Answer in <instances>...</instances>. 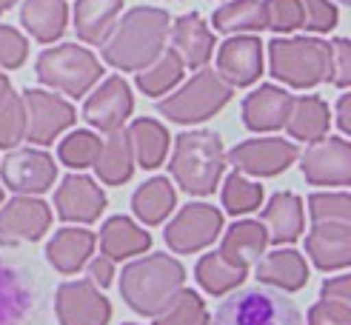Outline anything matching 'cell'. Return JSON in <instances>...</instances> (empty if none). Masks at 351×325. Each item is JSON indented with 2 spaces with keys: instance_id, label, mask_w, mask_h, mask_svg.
Segmentation results:
<instances>
[{
  "instance_id": "7",
  "label": "cell",
  "mask_w": 351,
  "mask_h": 325,
  "mask_svg": "<svg viewBox=\"0 0 351 325\" xmlns=\"http://www.w3.org/2000/svg\"><path fill=\"white\" fill-rule=\"evenodd\" d=\"M34 72H38V80L51 89L83 97L100 80V63L89 49H80L77 43H63L58 49H46L38 57Z\"/></svg>"
},
{
  "instance_id": "20",
  "label": "cell",
  "mask_w": 351,
  "mask_h": 325,
  "mask_svg": "<svg viewBox=\"0 0 351 325\" xmlns=\"http://www.w3.org/2000/svg\"><path fill=\"white\" fill-rule=\"evenodd\" d=\"M291 94L277 89V86H260L249 97L243 100V123L252 131H274L283 129L289 109H291Z\"/></svg>"
},
{
  "instance_id": "35",
  "label": "cell",
  "mask_w": 351,
  "mask_h": 325,
  "mask_svg": "<svg viewBox=\"0 0 351 325\" xmlns=\"http://www.w3.org/2000/svg\"><path fill=\"white\" fill-rule=\"evenodd\" d=\"M180 77H183V63L169 49L154 63H149L146 68H140L137 72V86H140V92L157 97V94H166L169 89H174V86L180 83Z\"/></svg>"
},
{
  "instance_id": "33",
  "label": "cell",
  "mask_w": 351,
  "mask_h": 325,
  "mask_svg": "<svg viewBox=\"0 0 351 325\" xmlns=\"http://www.w3.org/2000/svg\"><path fill=\"white\" fill-rule=\"evenodd\" d=\"M195 277H197V283L208 291V294L220 297V294H229V291H234L245 280V268L232 263V260H226L220 251H215V254L200 257V263L195 268Z\"/></svg>"
},
{
  "instance_id": "17",
  "label": "cell",
  "mask_w": 351,
  "mask_h": 325,
  "mask_svg": "<svg viewBox=\"0 0 351 325\" xmlns=\"http://www.w3.org/2000/svg\"><path fill=\"white\" fill-rule=\"evenodd\" d=\"M263 72V46L257 38L237 34L217 51V75L229 86H249Z\"/></svg>"
},
{
  "instance_id": "42",
  "label": "cell",
  "mask_w": 351,
  "mask_h": 325,
  "mask_svg": "<svg viewBox=\"0 0 351 325\" xmlns=\"http://www.w3.org/2000/svg\"><path fill=\"white\" fill-rule=\"evenodd\" d=\"M29 55V46H26V38L17 29L12 26H3L0 23V68H17L23 66Z\"/></svg>"
},
{
  "instance_id": "32",
  "label": "cell",
  "mask_w": 351,
  "mask_h": 325,
  "mask_svg": "<svg viewBox=\"0 0 351 325\" xmlns=\"http://www.w3.org/2000/svg\"><path fill=\"white\" fill-rule=\"evenodd\" d=\"M132 209H134L140 222L157 226V222H163L169 217V211L174 209V188L169 185L166 177H154L134 192Z\"/></svg>"
},
{
  "instance_id": "2",
  "label": "cell",
  "mask_w": 351,
  "mask_h": 325,
  "mask_svg": "<svg viewBox=\"0 0 351 325\" xmlns=\"http://www.w3.org/2000/svg\"><path fill=\"white\" fill-rule=\"evenodd\" d=\"M186 268L169 254H149L134 260L120 274V294L132 311L157 317L183 288Z\"/></svg>"
},
{
  "instance_id": "31",
  "label": "cell",
  "mask_w": 351,
  "mask_h": 325,
  "mask_svg": "<svg viewBox=\"0 0 351 325\" xmlns=\"http://www.w3.org/2000/svg\"><path fill=\"white\" fill-rule=\"evenodd\" d=\"M152 246L149 231H143L140 226H134L126 217H112L106 220V226L100 231V251L109 257V260H123V257L140 254Z\"/></svg>"
},
{
  "instance_id": "8",
  "label": "cell",
  "mask_w": 351,
  "mask_h": 325,
  "mask_svg": "<svg viewBox=\"0 0 351 325\" xmlns=\"http://www.w3.org/2000/svg\"><path fill=\"white\" fill-rule=\"evenodd\" d=\"M223 229V214L215 205L206 203H189L180 214L169 222L166 243L178 254H195L206 246H212Z\"/></svg>"
},
{
  "instance_id": "10",
  "label": "cell",
  "mask_w": 351,
  "mask_h": 325,
  "mask_svg": "<svg viewBox=\"0 0 351 325\" xmlns=\"http://www.w3.org/2000/svg\"><path fill=\"white\" fill-rule=\"evenodd\" d=\"M297 146L291 140H280V137H266V140H245L237 143L229 151V163L243 171V174L254 177H274L286 171L297 160Z\"/></svg>"
},
{
  "instance_id": "46",
  "label": "cell",
  "mask_w": 351,
  "mask_h": 325,
  "mask_svg": "<svg viewBox=\"0 0 351 325\" xmlns=\"http://www.w3.org/2000/svg\"><path fill=\"white\" fill-rule=\"evenodd\" d=\"M323 300L328 302H346L351 300V277H346V274H340V277H331L323 283Z\"/></svg>"
},
{
  "instance_id": "9",
  "label": "cell",
  "mask_w": 351,
  "mask_h": 325,
  "mask_svg": "<svg viewBox=\"0 0 351 325\" xmlns=\"http://www.w3.org/2000/svg\"><path fill=\"white\" fill-rule=\"evenodd\" d=\"M23 112H26V137L38 146L55 143V137L75 123L72 103L40 89L23 92Z\"/></svg>"
},
{
  "instance_id": "21",
  "label": "cell",
  "mask_w": 351,
  "mask_h": 325,
  "mask_svg": "<svg viewBox=\"0 0 351 325\" xmlns=\"http://www.w3.org/2000/svg\"><path fill=\"white\" fill-rule=\"evenodd\" d=\"M257 277L260 283H269L280 291H300L308 283V265L300 251L277 248L257 260Z\"/></svg>"
},
{
  "instance_id": "49",
  "label": "cell",
  "mask_w": 351,
  "mask_h": 325,
  "mask_svg": "<svg viewBox=\"0 0 351 325\" xmlns=\"http://www.w3.org/2000/svg\"><path fill=\"white\" fill-rule=\"evenodd\" d=\"M9 92H12V86H9V77L0 72V103H3L6 97H9Z\"/></svg>"
},
{
  "instance_id": "37",
  "label": "cell",
  "mask_w": 351,
  "mask_h": 325,
  "mask_svg": "<svg viewBox=\"0 0 351 325\" xmlns=\"http://www.w3.org/2000/svg\"><path fill=\"white\" fill-rule=\"evenodd\" d=\"M263 200V188L252 180H245L240 171H234V174L226 177V185H223V205L226 211L232 214H249L254 211L257 205Z\"/></svg>"
},
{
  "instance_id": "52",
  "label": "cell",
  "mask_w": 351,
  "mask_h": 325,
  "mask_svg": "<svg viewBox=\"0 0 351 325\" xmlns=\"http://www.w3.org/2000/svg\"><path fill=\"white\" fill-rule=\"evenodd\" d=\"M337 3H348V0H337Z\"/></svg>"
},
{
  "instance_id": "16",
  "label": "cell",
  "mask_w": 351,
  "mask_h": 325,
  "mask_svg": "<svg viewBox=\"0 0 351 325\" xmlns=\"http://www.w3.org/2000/svg\"><path fill=\"white\" fill-rule=\"evenodd\" d=\"M55 209L69 222H95L100 211L106 209V194L95 180L83 174H69L55 194Z\"/></svg>"
},
{
  "instance_id": "28",
  "label": "cell",
  "mask_w": 351,
  "mask_h": 325,
  "mask_svg": "<svg viewBox=\"0 0 351 325\" xmlns=\"http://www.w3.org/2000/svg\"><path fill=\"white\" fill-rule=\"evenodd\" d=\"M328 106L314 97V94H306V97H297L291 100V109H289V117H286V131L294 137V140H320V137H326L328 131Z\"/></svg>"
},
{
  "instance_id": "29",
  "label": "cell",
  "mask_w": 351,
  "mask_h": 325,
  "mask_svg": "<svg viewBox=\"0 0 351 325\" xmlns=\"http://www.w3.org/2000/svg\"><path fill=\"white\" fill-rule=\"evenodd\" d=\"M66 17L69 12L63 0H26L21 12L26 31L40 43H51L60 38L66 29Z\"/></svg>"
},
{
  "instance_id": "18",
  "label": "cell",
  "mask_w": 351,
  "mask_h": 325,
  "mask_svg": "<svg viewBox=\"0 0 351 325\" xmlns=\"http://www.w3.org/2000/svg\"><path fill=\"white\" fill-rule=\"evenodd\" d=\"M306 251L323 271L351 265V222H314L306 237Z\"/></svg>"
},
{
  "instance_id": "36",
  "label": "cell",
  "mask_w": 351,
  "mask_h": 325,
  "mask_svg": "<svg viewBox=\"0 0 351 325\" xmlns=\"http://www.w3.org/2000/svg\"><path fill=\"white\" fill-rule=\"evenodd\" d=\"M208 314L203 300L191 288H180L174 300L154 317V325H206Z\"/></svg>"
},
{
  "instance_id": "3",
  "label": "cell",
  "mask_w": 351,
  "mask_h": 325,
  "mask_svg": "<svg viewBox=\"0 0 351 325\" xmlns=\"http://www.w3.org/2000/svg\"><path fill=\"white\" fill-rule=\"evenodd\" d=\"M226 168V151L215 131H186L174 140L169 171L189 194H212Z\"/></svg>"
},
{
  "instance_id": "1",
  "label": "cell",
  "mask_w": 351,
  "mask_h": 325,
  "mask_svg": "<svg viewBox=\"0 0 351 325\" xmlns=\"http://www.w3.org/2000/svg\"><path fill=\"white\" fill-rule=\"evenodd\" d=\"M169 14L154 6H137L114 23L103 40V57L120 72H140L163 55L169 38Z\"/></svg>"
},
{
  "instance_id": "30",
  "label": "cell",
  "mask_w": 351,
  "mask_h": 325,
  "mask_svg": "<svg viewBox=\"0 0 351 325\" xmlns=\"http://www.w3.org/2000/svg\"><path fill=\"white\" fill-rule=\"evenodd\" d=\"M129 146L134 160L143 168H157L166 160L169 151V131L152 117H140L129 126Z\"/></svg>"
},
{
  "instance_id": "13",
  "label": "cell",
  "mask_w": 351,
  "mask_h": 325,
  "mask_svg": "<svg viewBox=\"0 0 351 325\" xmlns=\"http://www.w3.org/2000/svg\"><path fill=\"white\" fill-rule=\"evenodd\" d=\"M55 308H58L60 325H106L112 317L109 300L100 294L92 280L60 285Z\"/></svg>"
},
{
  "instance_id": "14",
  "label": "cell",
  "mask_w": 351,
  "mask_h": 325,
  "mask_svg": "<svg viewBox=\"0 0 351 325\" xmlns=\"http://www.w3.org/2000/svg\"><path fill=\"white\" fill-rule=\"evenodd\" d=\"M51 226V211L43 200L14 197L0 209V246H17L40 239Z\"/></svg>"
},
{
  "instance_id": "12",
  "label": "cell",
  "mask_w": 351,
  "mask_h": 325,
  "mask_svg": "<svg viewBox=\"0 0 351 325\" xmlns=\"http://www.w3.org/2000/svg\"><path fill=\"white\" fill-rule=\"evenodd\" d=\"M300 168L314 185H346L351 180V143L340 137H320L306 148Z\"/></svg>"
},
{
  "instance_id": "45",
  "label": "cell",
  "mask_w": 351,
  "mask_h": 325,
  "mask_svg": "<svg viewBox=\"0 0 351 325\" xmlns=\"http://www.w3.org/2000/svg\"><path fill=\"white\" fill-rule=\"evenodd\" d=\"M308 325H351V308L346 302L320 300L308 308Z\"/></svg>"
},
{
  "instance_id": "41",
  "label": "cell",
  "mask_w": 351,
  "mask_h": 325,
  "mask_svg": "<svg viewBox=\"0 0 351 325\" xmlns=\"http://www.w3.org/2000/svg\"><path fill=\"white\" fill-rule=\"evenodd\" d=\"M266 29L274 31H294L303 26V6L300 0H266Z\"/></svg>"
},
{
  "instance_id": "22",
  "label": "cell",
  "mask_w": 351,
  "mask_h": 325,
  "mask_svg": "<svg viewBox=\"0 0 351 325\" xmlns=\"http://www.w3.org/2000/svg\"><path fill=\"white\" fill-rule=\"evenodd\" d=\"M95 243H97V237L86 229H60L49 239L46 257L60 274H75L89 263Z\"/></svg>"
},
{
  "instance_id": "47",
  "label": "cell",
  "mask_w": 351,
  "mask_h": 325,
  "mask_svg": "<svg viewBox=\"0 0 351 325\" xmlns=\"http://www.w3.org/2000/svg\"><path fill=\"white\" fill-rule=\"evenodd\" d=\"M114 260H109L106 254H100L97 260L89 265V277H92V283H97L100 288H106L109 283H112V277H114V265H112Z\"/></svg>"
},
{
  "instance_id": "51",
  "label": "cell",
  "mask_w": 351,
  "mask_h": 325,
  "mask_svg": "<svg viewBox=\"0 0 351 325\" xmlns=\"http://www.w3.org/2000/svg\"><path fill=\"white\" fill-rule=\"evenodd\" d=\"M0 200H3V188H0Z\"/></svg>"
},
{
  "instance_id": "4",
  "label": "cell",
  "mask_w": 351,
  "mask_h": 325,
  "mask_svg": "<svg viewBox=\"0 0 351 325\" xmlns=\"http://www.w3.org/2000/svg\"><path fill=\"white\" fill-rule=\"evenodd\" d=\"M206 325H306V322L300 308L283 291L266 285H249V288H237L234 294L226 297Z\"/></svg>"
},
{
  "instance_id": "5",
  "label": "cell",
  "mask_w": 351,
  "mask_h": 325,
  "mask_svg": "<svg viewBox=\"0 0 351 325\" xmlns=\"http://www.w3.org/2000/svg\"><path fill=\"white\" fill-rule=\"evenodd\" d=\"M269 63L277 80L294 89H308L328 77L331 46L317 38H280L269 46Z\"/></svg>"
},
{
  "instance_id": "39",
  "label": "cell",
  "mask_w": 351,
  "mask_h": 325,
  "mask_svg": "<svg viewBox=\"0 0 351 325\" xmlns=\"http://www.w3.org/2000/svg\"><path fill=\"white\" fill-rule=\"evenodd\" d=\"M97 151H100V137H95L92 131H75V134H69L66 140L60 143V148H58L60 160L66 166H72V168L95 166Z\"/></svg>"
},
{
  "instance_id": "48",
  "label": "cell",
  "mask_w": 351,
  "mask_h": 325,
  "mask_svg": "<svg viewBox=\"0 0 351 325\" xmlns=\"http://www.w3.org/2000/svg\"><path fill=\"white\" fill-rule=\"evenodd\" d=\"M337 123L343 134H351V94H343L337 103Z\"/></svg>"
},
{
  "instance_id": "23",
  "label": "cell",
  "mask_w": 351,
  "mask_h": 325,
  "mask_svg": "<svg viewBox=\"0 0 351 325\" xmlns=\"http://www.w3.org/2000/svg\"><path fill=\"white\" fill-rule=\"evenodd\" d=\"M263 229L271 243H294L303 231V203L291 192H277L266 211H263Z\"/></svg>"
},
{
  "instance_id": "44",
  "label": "cell",
  "mask_w": 351,
  "mask_h": 325,
  "mask_svg": "<svg viewBox=\"0 0 351 325\" xmlns=\"http://www.w3.org/2000/svg\"><path fill=\"white\" fill-rule=\"evenodd\" d=\"M328 80L346 89L351 83V43L346 38H337L331 43V66H328Z\"/></svg>"
},
{
  "instance_id": "11",
  "label": "cell",
  "mask_w": 351,
  "mask_h": 325,
  "mask_svg": "<svg viewBox=\"0 0 351 325\" xmlns=\"http://www.w3.org/2000/svg\"><path fill=\"white\" fill-rule=\"evenodd\" d=\"M0 174H3L6 185L17 194H43L55 185L58 168L46 151L14 148L6 154L3 166H0Z\"/></svg>"
},
{
  "instance_id": "19",
  "label": "cell",
  "mask_w": 351,
  "mask_h": 325,
  "mask_svg": "<svg viewBox=\"0 0 351 325\" xmlns=\"http://www.w3.org/2000/svg\"><path fill=\"white\" fill-rule=\"evenodd\" d=\"M171 51L180 57L183 66L200 68L215 55V34L208 31L203 17L197 12L183 14L171 26Z\"/></svg>"
},
{
  "instance_id": "27",
  "label": "cell",
  "mask_w": 351,
  "mask_h": 325,
  "mask_svg": "<svg viewBox=\"0 0 351 325\" xmlns=\"http://www.w3.org/2000/svg\"><path fill=\"white\" fill-rule=\"evenodd\" d=\"M266 243H269V234H266V229H263V222L243 220V222H234V226L226 231L220 254L226 257V260L249 268L252 263L260 260V254L266 251Z\"/></svg>"
},
{
  "instance_id": "6",
  "label": "cell",
  "mask_w": 351,
  "mask_h": 325,
  "mask_svg": "<svg viewBox=\"0 0 351 325\" xmlns=\"http://www.w3.org/2000/svg\"><path fill=\"white\" fill-rule=\"evenodd\" d=\"M232 100V86L215 68H200L180 92L157 103V112L174 123H200L217 114Z\"/></svg>"
},
{
  "instance_id": "26",
  "label": "cell",
  "mask_w": 351,
  "mask_h": 325,
  "mask_svg": "<svg viewBox=\"0 0 351 325\" xmlns=\"http://www.w3.org/2000/svg\"><path fill=\"white\" fill-rule=\"evenodd\" d=\"M95 168H97V177L106 185H120V183H126L132 177L134 154H132V146H129V134L123 129L109 131V137L100 143Z\"/></svg>"
},
{
  "instance_id": "34",
  "label": "cell",
  "mask_w": 351,
  "mask_h": 325,
  "mask_svg": "<svg viewBox=\"0 0 351 325\" xmlns=\"http://www.w3.org/2000/svg\"><path fill=\"white\" fill-rule=\"evenodd\" d=\"M217 31H260L266 29V9L260 0H232L215 12Z\"/></svg>"
},
{
  "instance_id": "50",
  "label": "cell",
  "mask_w": 351,
  "mask_h": 325,
  "mask_svg": "<svg viewBox=\"0 0 351 325\" xmlns=\"http://www.w3.org/2000/svg\"><path fill=\"white\" fill-rule=\"evenodd\" d=\"M17 3V0H0V12H6V9H12Z\"/></svg>"
},
{
  "instance_id": "43",
  "label": "cell",
  "mask_w": 351,
  "mask_h": 325,
  "mask_svg": "<svg viewBox=\"0 0 351 325\" xmlns=\"http://www.w3.org/2000/svg\"><path fill=\"white\" fill-rule=\"evenodd\" d=\"M300 6H303V29L331 31L337 26V9L328 0H300Z\"/></svg>"
},
{
  "instance_id": "24",
  "label": "cell",
  "mask_w": 351,
  "mask_h": 325,
  "mask_svg": "<svg viewBox=\"0 0 351 325\" xmlns=\"http://www.w3.org/2000/svg\"><path fill=\"white\" fill-rule=\"evenodd\" d=\"M123 9V0H77L75 6V31L86 43L100 46L114 29V21Z\"/></svg>"
},
{
  "instance_id": "40",
  "label": "cell",
  "mask_w": 351,
  "mask_h": 325,
  "mask_svg": "<svg viewBox=\"0 0 351 325\" xmlns=\"http://www.w3.org/2000/svg\"><path fill=\"white\" fill-rule=\"evenodd\" d=\"M308 214L314 222H351V197L346 192L311 194Z\"/></svg>"
},
{
  "instance_id": "53",
  "label": "cell",
  "mask_w": 351,
  "mask_h": 325,
  "mask_svg": "<svg viewBox=\"0 0 351 325\" xmlns=\"http://www.w3.org/2000/svg\"><path fill=\"white\" fill-rule=\"evenodd\" d=\"M126 325H134V322H126Z\"/></svg>"
},
{
  "instance_id": "38",
  "label": "cell",
  "mask_w": 351,
  "mask_h": 325,
  "mask_svg": "<svg viewBox=\"0 0 351 325\" xmlns=\"http://www.w3.org/2000/svg\"><path fill=\"white\" fill-rule=\"evenodd\" d=\"M26 137V112L23 97L12 94L0 103V148H14Z\"/></svg>"
},
{
  "instance_id": "15",
  "label": "cell",
  "mask_w": 351,
  "mask_h": 325,
  "mask_svg": "<svg viewBox=\"0 0 351 325\" xmlns=\"http://www.w3.org/2000/svg\"><path fill=\"white\" fill-rule=\"evenodd\" d=\"M134 109V97L129 83L123 77H109L100 83V89L89 94L83 106V117L100 131H114L126 123V117Z\"/></svg>"
},
{
  "instance_id": "25",
  "label": "cell",
  "mask_w": 351,
  "mask_h": 325,
  "mask_svg": "<svg viewBox=\"0 0 351 325\" xmlns=\"http://www.w3.org/2000/svg\"><path fill=\"white\" fill-rule=\"evenodd\" d=\"M32 311V288L14 265L0 257V325H23Z\"/></svg>"
}]
</instances>
